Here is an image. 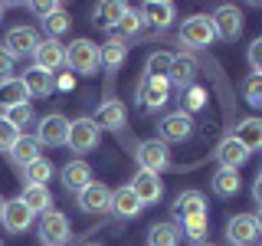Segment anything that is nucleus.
Listing matches in <instances>:
<instances>
[{"label": "nucleus", "mask_w": 262, "mask_h": 246, "mask_svg": "<svg viewBox=\"0 0 262 246\" xmlns=\"http://www.w3.org/2000/svg\"><path fill=\"white\" fill-rule=\"evenodd\" d=\"M135 161H138V168H141V171L161 174V171L170 168V151H167V145H164L161 138H147V141L138 145Z\"/></svg>", "instance_id": "nucleus-3"}, {"label": "nucleus", "mask_w": 262, "mask_h": 246, "mask_svg": "<svg viewBox=\"0 0 262 246\" xmlns=\"http://www.w3.org/2000/svg\"><path fill=\"white\" fill-rule=\"evenodd\" d=\"M239 187H243L239 171L220 168L216 174H213V194H216V197H236V194H239Z\"/></svg>", "instance_id": "nucleus-29"}, {"label": "nucleus", "mask_w": 262, "mask_h": 246, "mask_svg": "<svg viewBox=\"0 0 262 246\" xmlns=\"http://www.w3.org/2000/svg\"><path fill=\"white\" fill-rule=\"evenodd\" d=\"M33 213L27 203L20 200V197H13V200H7L4 203V213H0V223H4L7 233H27V230L33 227Z\"/></svg>", "instance_id": "nucleus-11"}, {"label": "nucleus", "mask_w": 262, "mask_h": 246, "mask_svg": "<svg viewBox=\"0 0 262 246\" xmlns=\"http://www.w3.org/2000/svg\"><path fill=\"white\" fill-rule=\"evenodd\" d=\"M10 72H13V59L4 53V46H0V82H4V79H10Z\"/></svg>", "instance_id": "nucleus-43"}, {"label": "nucleus", "mask_w": 262, "mask_h": 246, "mask_svg": "<svg viewBox=\"0 0 262 246\" xmlns=\"http://www.w3.org/2000/svg\"><path fill=\"white\" fill-rule=\"evenodd\" d=\"M213 20V30H216V36L223 39V43H236V39L243 36V10L233 4H223L216 7V13L210 16Z\"/></svg>", "instance_id": "nucleus-5"}, {"label": "nucleus", "mask_w": 262, "mask_h": 246, "mask_svg": "<svg viewBox=\"0 0 262 246\" xmlns=\"http://www.w3.org/2000/svg\"><path fill=\"white\" fill-rule=\"evenodd\" d=\"M30 89H27V82H23L20 76H10V79H4L0 82V109H16V105H30Z\"/></svg>", "instance_id": "nucleus-19"}, {"label": "nucleus", "mask_w": 262, "mask_h": 246, "mask_svg": "<svg viewBox=\"0 0 262 246\" xmlns=\"http://www.w3.org/2000/svg\"><path fill=\"white\" fill-rule=\"evenodd\" d=\"M125 121H128L125 102L108 98V102L98 105V112H95V125H98V128H105V131H121V128H125Z\"/></svg>", "instance_id": "nucleus-17"}, {"label": "nucleus", "mask_w": 262, "mask_h": 246, "mask_svg": "<svg viewBox=\"0 0 262 246\" xmlns=\"http://www.w3.org/2000/svg\"><path fill=\"white\" fill-rule=\"evenodd\" d=\"M259 246H262V243H259Z\"/></svg>", "instance_id": "nucleus-51"}, {"label": "nucleus", "mask_w": 262, "mask_h": 246, "mask_svg": "<svg viewBox=\"0 0 262 246\" xmlns=\"http://www.w3.org/2000/svg\"><path fill=\"white\" fill-rule=\"evenodd\" d=\"M193 76H196V66H193V59L174 56V66H170V76H167V82H170V86H177L180 92H184V89H190Z\"/></svg>", "instance_id": "nucleus-30"}, {"label": "nucleus", "mask_w": 262, "mask_h": 246, "mask_svg": "<svg viewBox=\"0 0 262 246\" xmlns=\"http://www.w3.org/2000/svg\"><path fill=\"white\" fill-rule=\"evenodd\" d=\"M256 223H259V233H262V207H259V213H256Z\"/></svg>", "instance_id": "nucleus-45"}, {"label": "nucleus", "mask_w": 262, "mask_h": 246, "mask_svg": "<svg viewBox=\"0 0 262 246\" xmlns=\"http://www.w3.org/2000/svg\"><path fill=\"white\" fill-rule=\"evenodd\" d=\"M190 135H193V118L184 109L167 112L161 118V141L164 145H167V141H187Z\"/></svg>", "instance_id": "nucleus-12"}, {"label": "nucleus", "mask_w": 262, "mask_h": 246, "mask_svg": "<svg viewBox=\"0 0 262 246\" xmlns=\"http://www.w3.org/2000/svg\"><path fill=\"white\" fill-rule=\"evenodd\" d=\"M170 95V82L167 79H151V76H141L138 82V102H141L144 112H158Z\"/></svg>", "instance_id": "nucleus-10"}, {"label": "nucleus", "mask_w": 262, "mask_h": 246, "mask_svg": "<svg viewBox=\"0 0 262 246\" xmlns=\"http://www.w3.org/2000/svg\"><path fill=\"white\" fill-rule=\"evenodd\" d=\"M125 10H128V4H121V0H102V4H95L92 20H95V27L112 30V27H118V23H121Z\"/></svg>", "instance_id": "nucleus-24"}, {"label": "nucleus", "mask_w": 262, "mask_h": 246, "mask_svg": "<svg viewBox=\"0 0 262 246\" xmlns=\"http://www.w3.org/2000/svg\"><path fill=\"white\" fill-rule=\"evenodd\" d=\"M207 233H210V217H190V220L180 223V236H187L193 243H203Z\"/></svg>", "instance_id": "nucleus-34"}, {"label": "nucleus", "mask_w": 262, "mask_h": 246, "mask_svg": "<svg viewBox=\"0 0 262 246\" xmlns=\"http://www.w3.org/2000/svg\"><path fill=\"white\" fill-rule=\"evenodd\" d=\"M4 10H7V7H4V4H0V20H4Z\"/></svg>", "instance_id": "nucleus-47"}, {"label": "nucleus", "mask_w": 262, "mask_h": 246, "mask_svg": "<svg viewBox=\"0 0 262 246\" xmlns=\"http://www.w3.org/2000/svg\"><path fill=\"white\" fill-rule=\"evenodd\" d=\"M203 102H207V92H203L200 86L184 89V112H187V115L196 112V109H203Z\"/></svg>", "instance_id": "nucleus-38"}, {"label": "nucleus", "mask_w": 262, "mask_h": 246, "mask_svg": "<svg viewBox=\"0 0 262 246\" xmlns=\"http://www.w3.org/2000/svg\"><path fill=\"white\" fill-rule=\"evenodd\" d=\"M36 46H39V33L33 27H13L4 36V53L10 59H27V56L36 53Z\"/></svg>", "instance_id": "nucleus-4"}, {"label": "nucleus", "mask_w": 262, "mask_h": 246, "mask_svg": "<svg viewBox=\"0 0 262 246\" xmlns=\"http://www.w3.org/2000/svg\"><path fill=\"white\" fill-rule=\"evenodd\" d=\"M141 27H144V20H141V13L138 10H125V16H121V23H118V30L125 33V36H138V33H141Z\"/></svg>", "instance_id": "nucleus-37"}, {"label": "nucleus", "mask_w": 262, "mask_h": 246, "mask_svg": "<svg viewBox=\"0 0 262 246\" xmlns=\"http://www.w3.org/2000/svg\"><path fill=\"white\" fill-rule=\"evenodd\" d=\"M36 158H43V154H39V141L30 138V135H20L16 145L10 148V161L16 164V168H27V164H33Z\"/></svg>", "instance_id": "nucleus-28"}, {"label": "nucleus", "mask_w": 262, "mask_h": 246, "mask_svg": "<svg viewBox=\"0 0 262 246\" xmlns=\"http://www.w3.org/2000/svg\"><path fill=\"white\" fill-rule=\"evenodd\" d=\"M174 213H177L180 223L190 220V217H207V197H203L200 191H184L174 200Z\"/></svg>", "instance_id": "nucleus-22"}, {"label": "nucleus", "mask_w": 262, "mask_h": 246, "mask_svg": "<svg viewBox=\"0 0 262 246\" xmlns=\"http://www.w3.org/2000/svg\"><path fill=\"white\" fill-rule=\"evenodd\" d=\"M20 200L27 203L33 213H46V210H53V194H49V187H43V184H23Z\"/></svg>", "instance_id": "nucleus-26"}, {"label": "nucleus", "mask_w": 262, "mask_h": 246, "mask_svg": "<svg viewBox=\"0 0 262 246\" xmlns=\"http://www.w3.org/2000/svg\"><path fill=\"white\" fill-rule=\"evenodd\" d=\"M4 203H7V197H4V194H0V213H4Z\"/></svg>", "instance_id": "nucleus-46"}, {"label": "nucleus", "mask_w": 262, "mask_h": 246, "mask_svg": "<svg viewBox=\"0 0 262 246\" xmlns=\"http://www.w3.org/2000/svg\"><path fill=\"white\" fill-rule=\"evenodd\" d=\"M131 191L138 194L141 207H151L164 197V184H161V174H151V171H138L135 180H131Z\"/></svg>", "instance_id": "nucleus-15"}, {"label": "nucleus", "mask_w": 262, "mask_h": 246, "mask_svg": "<svg viewBox=\"0 0 262 246\" xmlns=\"http://www.w3.org/2000/svg\"><path fill=\"white\" fill-rule=\"evenodd\" d=\"M59 180H62V187H66L69 194H82L89 184H92V168H89L85 161L76 158V161H69V164L59 171Z\"/></svg>", "instance_id": "nucleus-16"}, {"label": "nucleus", "mask_w": 262, "mask_h": 246, "mask_svg": "<svg viewBox=\"0 0 262 246\" xmlns=\"http://www.w3.org/2000/svg\"><path fill=\"white\" fill-rule=\"evenodd\" d=\"M226 236H229V243H233V246H249V243L259 236L256 213H236V217H229Z\"/></svg>", "instance_id": "nucleus-14"}, {"label": "nucleus", "mask_w": 262, "mask_h": 246, "mask_svg": "<svg viewBox=\"0 0 262 246\" xmlns=\"http://www.w3.org/2000/svg\"><path fill=\"white\" fill-rule=\"evenodd\" d=\"M49 177H53V164H49L46 158H36L33 164L23 168V184H43L46 187Z\"/></svg>", "instance_id": "nucleus-33"}, {"label": "nucleus", "mask_w": 262, "mask_h": 246, "mask_svg": "<svg viewBox=\"0 0 262 246\" xmlns=\"http://www.w3.org/2000/svg\"><path fill=\"white\" fill-rule=\"evenodd\" d=\"M66 66H69L72 72H79V76H95L98 69H102V63H98V43L92 39H72L69 46H66Z\"/></svg>", "instance_id": "nucleus-1"}, {"label": "nucleus", "mask_w": 262, "mask_h": 246, "mask_svg": "<svg viewBox=\"0 0 262 246\" xmlns=\"http://www.w3.org/2000/svg\"><path fill=\"white\" fill-rule=\"evenodd\" d=\"M4 118L10 121L13 128H23L27 121H33V109H30V105H16V109H7L4 112Z\"/></svg>", "instance_id": "nucleus-40"}, {"label": "nucleus", "mask_w": 262, "mask_h": 246, "mask_svg": "<svg viewBox=\"0 0 262 246\" xmlns=\"http://www.w3.org/2000/svg\"><path fill=\"white\" fill-rule=\"evenodd\" d=\"M249 158H252V154L246 151V145H243V141H236L233 135H226L223 141L216 145V161H220V168H233V171H239Z\"/></svg>", "instance_id": "nucleus-18"}, {"label": "nucleus", "mask_w": 262, "mask_h": 246, "mask_svg": "<svg viewBox=\"0 0 262 246\" xmlns=\"http://www.w3.org/2000/svg\"><path fill=\"white\" fill-rule=\"evenodd\" d=\"M39 240H43L46 246H66L72 240V227H69V217L59 210H46L39 213Z\"/></svg>", "instance_id": "nucleus-2"}, {"label": "nucleus", "mask_w": 262, "mask_h": 246, "mask_svg": "<svg viewBox=\"0 0 262 246\" xmlns=\"http://www.w3.org/2000/svg\"><path fill=\"white\" fill-rule=\"evenodd\" d=\"M196 246H213V243H196Z\"/></svg>", "instance_id": "nucleus-49"}, {"label": "nucleus", "mask_w": 262, "mask_h": 246, "mask_svg": "<svg viewBox=\"0 0 262 246\" xmlns=\"http://www.w3.org/2000/svg\"><path fill=\"white\" fill-rule=\"evenodd\" d=\"M233 138L243 141L249 154L262 151V118H243L239 125H236V131H233Z\"/></svg>", "instance_id": "nucleus-25"}, {"label": "nucleus", "mask_w": 262, "mask_h": 246, "mask_svg": "<svg viewBox=\"0 0 262 246\" xmlns=\"http://www.w3.org/2000/svg\"><path fill=\"white\" fill-rule=\"evenodd\" d=\"M243 98L249 105H256V109H262V76H246V82H243Z\"/></svg>", "instance_id": "nucleus-36"}, {"label": "nucleus", "mask_w": 262, "mask_h": 246, "mask_svg": "<svg viewBox=\"0 0 262 246\" xmlns=\"http://www.w3.org/2000/svg\"><path fill=\"white\" fill-rule=\"evenodd\" d=\"M69 125H72V121L66 118V115H59V112L39 118V125H36V141H39V148H43V145L46 148L66 145V141H69Z\"/></svg>", "instance_id": "nucleus-7"}, {"label": "nucleus", "mask_w": 262, "mask_h": 246, "mask_svg": "<svg viewBox=\"0 0 262 246\" xmlns=\"http://www.w3.org/2000/svg\"><path fill=\"white\" fill-rule=\"evenodd\" d=\"M20 79L27 82L30 95H36V98H46V95H49V92H53V89H56V76H49V72L36 69V66H30V69L23 72Z\"/></svg>", "instance_id": "nucleus-27"}, {"label": "nucleus", "mask_w": 262, "mask_h": 246, "mask_svg": "<svg viewBox=\"0 0 262 246\" xmlns=\"http://www.w3.org/2000/svg\"><path fill=\"white\" fill-rule=\"evenodd\" d=\"M141 210H144V207H141V200H138V194L131 191V184L118 187V191H112V213H115V217L131 220V217H138Z\"/></svg>", "instance_id": "nucleus-21"}, {"label": "nucleus", "mask_w": 262, "mask_h": 246, "mask_svg": "<svg viewBox=\"0 0 262 246\" xmlns=\"http://www.w3.org/2000/svg\"><path fill=\"white\" fill-rule=\"evenodd\" d=\"M85 246H102V243H85Z\"/></svg>", "instance_id": "nucleus-48"}, {"label": "nucleus", "mask_w": 262, "mask_h": 246, "mask_svg": "<svg viewBox=\"0 0 262 246\" xmlns=\"http://www.w3.org/2000/svg\"><path fill=\"white\" fill-rule=\"evenodd\" d=\"M141 20L151 23V27L158 30H167L170 23H174V4L170 0H147V4H141Z\"/></svg>", "instance_id": "nucleus-20"}, {"label": "nucleus", "mask_w": 262, "mask_h": 246, "mask_svg": "<svg viewBox=\"0 0 262 246\" xmlns=\"http://www.w3.org/2000/svg\"><path fill=\"white\" fill-rule=\"evenodd\" d=\"M177 243H180L177 223H154L147 230V246H177Z\"/></svg>", "instance_id": "nucleus-31"}, {"label": "nucleus", "mask_w": 262, "mask_h": 246, "mask_svg": "<svg viewBox=\"0 0 262 246\" xmlns=\"http://www.w3.org/2000/svg\"><path fill=\"white\" fill-rule=\"evenodd\" d=\"M125 56H128V46L121 36H112V39H105V46H98V63H102L105 72H118Z\"/></svg>", "instance_id": "nucleus-23"}, {"label": "nucleus", "mask_w": 262, "mask_h": 246, "mask_svg": "<svg viewBox=\"0 0 262 246\" xmlns=\"http://www.w3.org/2000/svg\"><path fill=\"white\" fill-rule=\"evenodd\" d=\"M33 66L49 72V76H56V72L66 66V46L59 39H39L36 53H33Z\"/></svg>", "instance_id": "nucleus-9"}, {"label": "nucleus", "mask_w": 262, "mask_h": 246, "mask_svg": "<svg viewBox=\"0 0 262 246\" xmlns=\"http://www.w3.org/2000/svg\"><path fill=\"white\" fill-rule=\"evenodd\" d=\"M30 10H33V13H36V16H39V20H46V16H53V13H59V10H62V4H56V0H53V4H30Z\"/></svg>", "instance_id": "nucleus-42"}, {"label": "nucleus", "mask_w": 262, "mask_h": 246, "mask_svg": "<svg viewBox=\"0 0 262 246\" xmlns=\"http://www.w3.org/2000/svg\"><path fill=\"white\" fill-rule=\"evenodd\" d=\"M170 66H174V56H170V53H151V56H147V66H144V76L167 79L170 76Z\"/></svg>", "instance_id": "nucleus-32"}, {"label": "nucleus", "mask_w": 262, "mask_h": 246, "mask_svg": "<svg viewBox=\"0 0 262 246\" xmlns=\"http://www.w3.org/2000/svg\"><path fill=\"white\" fill-rule=\"evenodd\" d=\"M79 197V210L82 213H105V210H112V187L108 184H102V180H92V184L85 187Z\"/></svg>", "instance_id": "nucleus-13"}, {"label": "nucleus", "mask_w": 262, "mask_h": 246, "mask_svg": "<svg viewBox=\"0 0 262 246\" xmlns=\"http://www.w3.org/2000/svg\"><path fill=\"white\" fill-rule=\"evenodd\" d=\"M213 39H216V30H213L210 16H190V20H184V27H180V43L190 46V49H203V46H210Z\"/></svg>", "instance_id": "nucleus-8"}, {"label": "nucleus", "mask_w": 262, "mask_h": 246, "mask_svg": "<svg viewBox=\"0 0 262 246\" xmlns=\"http://www.w3.org/2000/svg\"><path fill=\"white\" fill-rule=\"evenodd\" d=\"M16 138H20V128H13L10 121L0 115V151H7L10 154V148L16 145Z\"/></svg>", "instance_id": "nucleus-39"}, {"label": "nucleus", "mask_w": 262, "mask_h": 246, "mask_svg": "<svg viewBox=\"0 0 262 246\" xmlns=\"http://www.w3.org/2000/svg\"><path fill=\"white\" fill-rule=\"evenodd\" d=\"M246 59H249L252 72H256V76H262V36L252 39V46H249V53H246Z\"/></svg>", "instance_id": "nucleus-41"}, {"label": "nucleus", "mask_w": 262, "mask_h": 246, "mask_svg": "<svg viewBox=\"0 0 262 246\" xmlns=\"http://www.w3.org/2000/svg\"><path fill=\"white\" fill-rule=\"evenodd\" d=\"M252 200H256L259 207H262V171H259V177L252 180Z\"/></svg>", "instance_id": "nucleus-44"}, {"label": "nucleus", "mask_w": 262, "mask_h": 246, "mask_svg": "<svg viewBox=\"0 0 262 246\" xmlns=\"http://www.w3.org/2000/svg\"><path fill=\"white\" fill-rule=\"evenodd\" d=\"M98 141H102V128L95 125V118H76L69 125V145L72 151H79V154H89V151H95Z\"/></svg>", "instance_id": "nucleus-6"}, {"label": "nucleus", "mask_w": 262, "mask_h": 246, "mask_svg": "<svg viewBox=\"0 0 262 246\" xmlns=\"http://www.w3.org/2000/svg\"><path fill=\"white\" fill-rule=\"evenodd\" d=\"M69 13L66 10H59V13H53V16H46L43 20V30H46V39H59L66 30H69Z\"/></svg>", "instance_id": "nucleus-35"}, {"label": "nucleus", "mask_w": 262, "mask_h": 246, "mask_svg": "<svg viewBox=\"0 0 262 246\" xmlns=\"http://www.w3.org/2000/svg\"><path fill=\"white\" fill-rule=\"evenodd\" d=\"M0 246H4V243H0Z\"/></svg>", "instance_id": "nucleus-50"}]
</instances>
